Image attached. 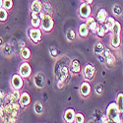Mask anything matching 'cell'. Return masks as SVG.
Returning <instances> with one entry per match:
<instances>
[{"instance_id": "4dcf8cb0", "label": "cell", "mask_w": 123, "mask_h": 123, "mask_svg": "<svg viewBox=\"0 0 123 123\" xmlns=\"http://www.w3.org/2000/svg\"><path fill=\"white\" fill-rule=\"evenodd\" d=\"M43 9L45 10V14L50 15L51 13H52V8H51V6H50V4L48 2L43 3Z\"/></svg>"}, {"instance_id": "f1b7e54d", "label": "cell", "mask_w": 123, "mask_h": 123, "mask_svg": "<svg viewBox=\"0 0 123 123\" xmlns=\"http://www.w3.org/2000/svg\"><path fill=\"white\" fill-rule=\"evenodd\" d=\"M105 62H106L108 65H110V66H111V65H113L114 62H115V58H114V56L110 53L108 56L105 57Z\"/></svg>"}, {"instance_id": "1f68e13d", "label": "cell", "mask_w": 123, "mask_h": 123, "mask_svg": "<svg viewBox=\"0 0 123 123\" xmlns=\"http://www.w3.org/2000/svg\"><path fill=\"white\" fill-rule=\"evenodd\" d=\"M113 13L115 15H120L122 13V9H121V7L119 5H114V7H113Z\"/></svg>"}, {"instance_id": "7a4b0ae2", "label": "cell", "mask_w": 123, "mask_h": 123, "mask_svg": "<svg viewBox=\"0 0 123 123\" xmlns=\"http://www.w3.org/2000/svg\"><path fill=\"white\" fill-rule=\"evenodd\" d=\"M120 30H121L120 24L118 22H115L113 28L111 29V32H112L111 45L113 46L114 48H117L120 45Z\"/></svg>"}, {"instance_id": "9c48e42d", "label": "cell", "mask_w": 123, "mask_h": 123, "mask_svg": "<svg viewBox=\"0 0 123 123\" xmlns=\"http://www.w3.org/2000/svg\"><path fill=\"white\" fill-rule=\"evenodd\" d=\"M44 16V14L43 12L40 13H33L32 12V20H31V22H32V26L33 27H38L42 23V19L43 17Z\"/></svg>"}, {"instance_id": "ac0fdd59", "label": "cell", "mask_w": 123, "mask_h": 123, "mask_svg": "<svg viewBox=\"0 0 123 123\" xmlns=\"http://www.w3.org/2000/svg\"><path fill=\"white\" fill-rule=\"evenodd\" d=\"M106 17H107V13H106V11H105V9H100L99 11H98V15H97L98 21L99 23H101V24L105 23Z\"/></svg>"}, {"instance_id": "3957f363", "label": "cell", "mask_w": 123, "mask_h": 123, "mask_svg": "<svg viewBox=\"0 0 123 123\" xmlns=\"http://www.w3.org/2000/svg\"><path fill=\"white\" fill-rule=\"evenodd\" d=\"M55 72H56V76H57L58 80L60 82H64L68 76L69 70H68L67 65L61 64V60H60V61H58L55 66Z\"/></svg>"}, {"instance_id": "cb8c5ba5", "label": "cell", "mask_w": 123, "mask_h": 123, "mask_svg": "<svg viewBox=\"0 0 123 123\" xmlns=\"http://www.w3.org/2000/svg\"><path fill=\"white\" fill-rule=\"evenodd\" d=\"M30 55H31V51H30L29 48L23 47V48L21 49V56H22L23 59H29Z\"/></svg>"}, {"instance_id": "8992f818", "label": "cell", "mask_w": 123, "mask_h": 123, "mask_svg": "<svg viewBox=\"0 0 123 123\" xmlns=\"http://www.w3.org/2000/svg\"><path fill=\"white\" fill-rule=\"evenodd\" d=\"M29 36H30V38L35 43H37L40 40V38H42V32L38 29H32V30H30Z\"/></svg>"}, {"instance_id": "d6986e66", "label": "cell", "mask_w": 123, "mask_h": 123, "mask_svg": "<svg viewBox=\"0 0 123 123\" xmlns=\"http://www.w3.org/2000/svg\"><path fill=\"white\" fill-rule=\"evenodd\" d=\"M89 34V28L88 26L85 24H82L80 27H79V35L81 37H87Z\"/></svg>"}, {"instance_id": "f546056e", "label": "cell", "mask_w": 123, "mask_h": 123, "mask_svg": "<svg viewBox=\"0 0 123 123\" xmlns=\"http://www.w3.org/2000/svg\"><path fill=\"white\" fill-rule=\"evenodd\" d=\"M74 122H77V123H83V122H84V115L82 114V113H77V114H75Z\"/></svg>"}, {"instance_id": "ffe728a7", "label": "cell", "mask_w": 123, "mask_h": 123, "mask_svg": "<svg viewBox=\"0 0 123 123\" xmlns=\"http://www.w3.org/2000/svg\"><path fill=\"white\" fill-rule=\"evenodd\" d=\"M114 23H115V21L112 17H106L105 21V26L108 31H111V29L114 26Z\"/></svg>"}, {"instance_id": "ab89813d", "label": "cell", "mask_w": 123, "mask_h": 123, "mask_svg": "<svg viewBox=\"0 0 123 123\" xmlns=\"http://www.w3.org/2000/svg\"><path fill=\"white\" fill-rule=\"evenodd\" d=\"M3 6V0H0V8H2Z\"/></svg>"}, {"instance_id": "6da1fadb", "label": "cell", "mask_w": 123, "mask_h": 123, "mask_svg": "<svg viewBox=\"0 0 123 123\" xmlns=\"http://www.w3.org/2000/svg\"><path fill=\"white\" fill-rule=\"evenodd\" d=\"M120 113L121 112L115 102L110 104L106 109V116L108 117L109 120L113 122H119V123L122 122V119L120 118Z\"/></svg>"}, {"instance_id": "7402d4cb", "label": "cell", "mask_w": 123, "mask_h": 123, "mask_svg": "<svg viewBox=\"0 0 123 123\" xmlns=\"http://www.w3.org/2000/svg\"><path fill=\"white\" fill-rule=\"evenodd\" d=\"M94 50L97 54H102V52H104V50H105V46L101 43H97L95 44Z\"/></svg>"}, {"instance_id": "4fadbf2b", "label": "cell", "mask_w": 123, "mask_h": 123, "mask_svg": "<svg viewBox=\"0 0 123 123\" xmlns=\"http://www.w3.org/2000/svg\"><path fill=\"white\" fill-rule=\"evenodd\" d=\"M31 10L33 13H40L43 10V4L39 0H34L32 6H31Z\"/></svg>"}, {"instance_id": "603a6c76", "label": "cell", "mask_w": 123, "mask_h": 123, "mask_svg": "<svg viewBox=\"0 0 123 123\" xmlns=\"http://www.w3.org/2000/svg\"><path fill=\"white\" fill-rule=\"evenodd\" d=\"M116 105L120 110V112H123V94H119L117 96V102Z\"/></svg>"}, {"instance_id": "7c38bea8", "label": "cell", "mask_w": 123, "mask_h": 123, "mask_svg": "<svg viewBox=\"0 0 123 123\" xmlns=\"http://www.w3.org/2000/svg\"><path fill=\"white\" fill-rule=\"evenodd\" d=\"M31 101V97L28 93H23L21 96H20V98H19V104L21 106H27Z\"/></svg>"}, {"instance_id": "9a60e30c", "label": "cell", "mask_w": 123, "mask_h": 123, "mask_svg": "<svg viewBox=\"0 0 123 123\" xmlns=\"http://www.w3.org/2000/svg\"><path fill=\"white\" fill-rule=\"evenodd\" d=\"M80 92H81L82 96H84V97H88L90 95V93H91V86H90V84L88 83V82H84V83L81 85Z\"/></svg>"}, {"instance_id": "2e32d148", "label": "cell", "mask_w": 123, "mask_h": 123, "mask_svg": "<svg viewBox=\"0 0 123 123\" xmlns=\"http://www.w3.org/2000/svg\"><path fill=\"white\" fill-rule=\"evenodd\" d=\"M75 111L72 108H69L65 111L64 114V119L66 120V122H74V117H75Z\"/></svg>"}, {"instance_id": "e0dca14e", "label": "cell", "mask_w": 123, "mask_h": 123, "mask_svg": "<svg viewBox=\"0 0 123 123\" xmlns=\"http://www.w3.org/2000/svg\"><path fill=\"white\" fill-rule=\"evenodd\" d=\"M81 70V67H80V63L78 60H73L72 63L70 64V71L72 73H79Z\"/></svg>"}, {"instance_id": "277c9868", "label": "cell", "mask_w": 123, "mask_h": 123, "mask_svg": "<svg viewBox=\"0 0 123 123\" xmlns=\"http://www.w3.org/2000/svg\"><path fill=\"white\" fill-rule=\"evenodd\" d=\"M40 26H42V29L45 31V32H50L53 28V20L51 18V16L48 14H44V16L42 19Z\"/></svg>"}, {"instance_id": "d6a6232c", "label": "cell", "mask_w": 123, "mask_h": 123, "mask_svg": "<svg viewBox=\"0 0 123 123\" xmlns=\"http://www.w3.org/2000/svg\"><path fill=\"white\" fill-rule=\"evenodd\" d=\"M12 96L14 97V98L15 99H17V100H19V98H20V93H19V90H15L13 93H12Z\"/></svg>"}, {"instance_id": "d4e9b609", "label": "cell", "mask_w": 123, "mask_h": 123, "mask_svg": "<svg viewBox=\"0 0 123 123\" xmlns=\"http://www.w3.org/2000/svg\"><path fill=\"white\" fill-rule=\"evenodd\" d=\"M35 111H36V113L37 114H42L43 112V105L40 104V102H36L35 104Z\"/></svg>"}, {"instance_id": "484cf974", "label": "cell", "mask_w": 123, "mask_h": 123, "mask_svg": "<svg viewBox=\"0 0 123 123\" xmlns=\"http://www.w3.org/2000/svg\"><path fill=\"white\" fill-rule=\"evenodd\" d=\"M66 37L67 39L69 40V42H73V40L75 39L76 37V35H75V32L73 30H69L67 32V35H66Z\"/></svg>"}, {"instance_id": "52a82bcc", "label": "cell", "mask_w": 123, "mask_h": 123, "mask_svg": "<svg viewBox=\"0 0 123 123\" xmlns=\"http://www.w3.org/2000/svg\"><path fill=\"white\" fill-rule=\"evenodd\" d=\"M79 13H80V16H81L82 18L87 19V18L90 17V15H91V6H90L87 2H86V3H83V4L80 6Z\"/></svg>"}, {"instance_id": "60d3db41", "label": "cell", "mask_w": 123, "mask_h": 123, "mask_svg": "<svg viewBox=\"0 0 123 123\" xmlns=\"http://www.w3.org/2000/svg\"><path fill=\"white\" fill-rule=\"evenodd\" d=\"M86 2H87L88 4H90V3H92V2H93V0H86Z\"/></svg>"}, {"instance_id": "44dd1931", "label": "cell", "mask_w": 123, "mask_h": 123, "mask_svg": "<svg viewBox=\"0 0 123 123\" xmlns=\"http://www.w3.org/2000/svg\"><path fill=\"white\" fill-rule=\"evenodd\" d=\"M106 32H108V30L105 28V25H104V26H98L97 31H96V33L98 34V37H105V33H106Z\"/></svg>"}, {"instance_id": "8d00e7d4", "label": "cell", "mask_w": 123, "mask_h": 123, "mask_svg": "<svg viewBox=\"0 0 123 123\" xmlns=\"http://www.w3.org/2000/svg\"><path fill=\"white\" fill-rule=\"evenodd\" d=\"M101 121H102V122H105V123H106V122H109L110 120L108 119V117H107L106 115H104V116L101 117Z\"/></svg>"}, {"instance_id": "83f0119b", "label": "cell", "mask_w": 123, "mask_h": 123, "mask_svg": "<svg viewBox=\"0 0 123 123\" xmlns=\"http://www.w3.org/2000/svg\"><path fill=\"white\" fill-rule=\"evenodd\" d=\"M13 6V1L12 0H4L3 1V8L6 10H10Z\"/></svg>"}, {"instance_id": "f35d334b", "label": "cell", "mask_w": 123, "mask_h": 123, "mask_svg": "<svg viewBox=\"0 0 123 123\" xmlns=\"http://www.w3.org/2000/svg\"><path fill=\"white\" fill-rule=\"evenodd\" d=\"M3 45V39L2 37H0V46H2Z\"/></svg>"}, {"instance_id": "5bb4252c", "label": "cell", "mask_w": 123, "mask_h": 123, "mask_svg": "<svg viewBox=\"0 0 123 123\" xmlns=\"http://www.w3.org/2000/svg\"><path fill=\"white\" fill-rule=\"evenodd\" d=\"M86 25L88 26L89 30H91L93 33H95L97 31V28H98V24L97 22L95 21V19L93 17H88L87 18V22H86Z\"/></svg>"}, {"instance_id": "836d02e7", "label": "cell", "mask_w": 123, "mask_h": 123, "mask_svg": "<svg viewBox=\"0 0 123 123\" xmlns=\"http://www.w3.org/2000/svg\"><path fill=\"white\" fill-rule=\"evenodd\" d=\"M96 90H97V93L98 95H100L102 93V90H104V87H102V84H98L97 87H96Z\"/></svg>"}, {"instance_id": "b9f144b4", "label": "cell", "mask_w": 123, "mask_h": 123, "mask_svg": "<svg viewBox=\"0 0 123 123\" xmlns=\"http://www.w3.org/2000/svg\"><path fill=\"white\" fill-rule=\"evenodd\" d=\"M84 1H86V0H84Z\"/></svg>"}, {"instance_id": "d590c367", "label": "cell", "mask_w": 123, "mask_h": 123, "mask_svg": "<svg viewBox=\"0 0 123 123\" xmlns=\"http://www.w3.org/2000/svg\"><path fill=\"white\" fill-rule=\"evenodd\" d=\"M57 54H58V51H57V49H54V48L51 49V55H52L53 57H55Z\"/></svg>"}, {"instance_id": "e575fe53", "label": "cell", "mask_w": 123, "mask_h": 123, "mask_svg": "<svg viewBox=\"0 0 123 123\" xmlns=\"http://www.w3.org/2000/svg\"><path fill=\"white\" fill-rule=\"evenodd\" d=\"M98 60H99V62H101V63H105V57L104 55L98 54Z\"/></svg>"}, {"instance_id": "30bf717a", "label": "cell", "mask_w": 123, "mask_h": 123, "mask_svg": "<svg viewBox=\"0 0 123 123\" xmlns=\"http://www.w3.org/2000/svg\"><path fill=\"white\" fill-rule=\"evenodd\" d=\"M34 82H35V85L37 88H43L45 85V77L43 73H37L35 75L34 77Z\"/></svg>"}, {"instance_id": "ba28073f", "label": "cell", "mask_w": 123, "mask_h": 123, "mask_svg": "<svg viewBox=\"0 0 123 123\" xmlns=\"http://www.w3.org/2000/svg\"><path fill=\"white\" fill-rule=\"evenodd\" d=\"M11 83H12V87L15 90H20V89L23 87V79H22V76L21 75H18V74L14 75L12 77Z\"/></svg>"}, {"instance_id": "74e56055", "label": "cell", "mask_w": 123, "mask_h": 123, "mask_svg": "<svg viewBox=\"0 0 123 123\" xmlns=\"http://www.w3.org/2000/svg\"><path fill=\"white\" fill-rule=\"evenodd\" d=\"M3 110H4L3 105H0V118H1L2 115H3Z\"/></svg>"}, {"instance_id": "8fae6325", "label": "cell", "mask_w": 123, "mask_h": 123, "mask_svg": "<svg viewBox=\"0 0 123 123\" xmlns=\"http://www.w3.org/2000/svg\"><path fill=\"white\" fill-rule=\"evenodd\" d=\"M95 74H96V69H95V67L92 66L91 64L86 65V67H85V69H84V76H85V78L88 79V80H92V79L94 78Z\"/></svg>"}, {"instance_id": "5b68a950", "label": "cell", "mask_w": 123, "mask_h": 123, "mask_svg": "<svg viewBox=\"0 0 123 123\" xmlns=\"http://www.w3.org/2000/svg\"><path fill=\"white\" fill-rule=\"evenodd\" d=\"M31 73H32V68H31L30 64L27 62L22 63L19 68V74L22 76V78H28Z\"/></svg>"}, {"instance_id": "4316f807", "label": "cell", "mask_w": 123, "mask_h": 123, "mask_svg": "<svg viewBox=\"0 0 123 123\" xmlns=\"http://www.w3.org/2000/svg\"><path fill=\"white\" fill-rule=\"evenodd\" d=\"M7 16H8V14H7L6 9H4V8H0V21H1V22L6 21Z\"/></svg>"}]
</instances>
